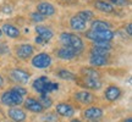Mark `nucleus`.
Segmentation results:
<instances>
[{
  "instance_id": "obj_1",
  "label": "nucleus",
  "mask_w": 132,
  "mask_h": 122,
  "mask_svg": "<svg viewBox=\"0 0 132 122\" xmlns=\"http://www.w3.org/2000/svg\"><path fill=\"white\" fill-rule=\"evenodd\" d=\"M60 40H61L62 45L71 47L72 49H75L76 51H77V54H80V53L85 49L83 40H82L77 34H73V33H69V32L61 33V34H60Z\"/></svg>"
},
{
  "instance_id": "obj_2",
  "label": "nucleus",
  "mask_w": 132,
  "mask_h": 122,
  "mask_svg": "<svg viewBox=\"0 0 132 122\" xmlns=\"http://www.w3.org/2000/svg\"><path fill=\"white\" fill-rule=\"evenodd\" d=\"M86 37L93 40L94 43L97 42H111L114 38V32L110 28L108 29H99V31H93L90 29L86 33Z\"/></svg>"
},
{
  "instance_id": "obj_3",
  "label": "nucleus",
  "mask_w": 132,
  "mask_h": 122,
  "mask_svg": "<svg viewBox=\"0 0 132 122\" xmlns=\"http://www.w3.org/2000/svg\"><path fill=\"white\" fill-rule=\"evenodd\" d=\"M1 103L6 106H15V105H21L23 103V95L19 94L16 90L10 89L6 90L1 95Z\"/></svg>"
},
{
  "instance_id": "obj_4",
  "label": "nucleus",
  "mask_w": 132,
  "mask_h": 122,
  "mask_svg": "<svg viewBox=\"0 0 132 122\" xmlns=\"http://www.w3.org/2000/svg\"><path fill=\"white\" fill-rule=\"evenodd\" d=\"M52 56L48 53H39L32 59V65L36 68H47L52 65Z\"/></svg>"
},
{
  "instance_id": "obj_5",
  "label": "nucleus",
  "mask_w": 132,
  "mask_h": 122,
  "mask_svg": "<svg viewBox=\"0 0 132 122\" xmlns=\"http://www.w3.org/2000/svg\"><path fill=\"white\" fill-rule=\"evenodd\" d=\"M34 53V47L31 45V44H22L20 45L17 49H16V55L19 59H22V60H26L33 55Z\"/></svg>"
},
{
  "instance_id": "obj_6",
  "label": "nucleus",
  "mask_w": 132,
  "mask_h": 122,
  "mask_svg": "<svg viewBox=\"0 0 132 122\" xmlns=\"http://www.w3.org/2000/svg\"><path fill=\"white\" fill-rule=\"evenodd\" d=\"M56 54H57V57L61 59V60H72V59H75L78 55L75 49H72L71 47H66V45L60 48Z\"/></svg>"
},
{
  "instance_id": "obj_7",
  "label": "nucleus",
  "mask_w": 132,
  "mask_h": 122,
  "mask_svg": "<svg viewBox=\"0 0 132 122\" xmlns=\"http://www.w3.org/2000/svg\"><path fill=\"white\" fill-rule=\"evenodd\" d=\"M85 117L89 121H95V120H99V118L103 117V110L100 108H95V106H90V108L86 109L85 112Z\"/></svg>"
},
{
  "instance_id": "obj_8",
  "label": "nucleus",
  "mask_w": 132,
  "mask_h": 122,
  "mask_svg": "<svg viewBox=\"0 0 132 122\" xmlns=\"http://www.w3.org/2000/svg\"><path fill=\"white\" fill-rule=\"evenodd\" d=\"M37 11L40 15H43L44 17H49V16H53V15L55 14V7H54V5L50 4V3L43 1V3H39V4H38Z\"/></svg>"
},
{
  "instance_id": "obj_9",
  "label": "nucleus",
  "mask_w": 132,
  "mask_h": 122,
  "mask_svg": "<svg viewBox=\"0 0 132 122\" xmlns=\"http://www.w3.org/2000/svg\"><path fill=\"white\" fill-rule=\"evenodd\" d=\"M11 77H12V80L19 82V83H27L31 76L28 72L21 70V68H15L11 71Z\"/></svg>"
},
{
  "instance_id": "obj_10",
  "label": "nucleus",
  "mask_w": 132,
  "mask_h": 122,
  "mask_svg": "<svg viewBox=\"0 0 132 122\" xmlns=\"http://www.w3.org/2000/svg\"><path fill=\"white\" fill-rule=\"evenodd\" d=\"M24 108L27 110H29V111H32V112H42L44 110L42 104L33 98H28L24 100Z\"/></svg>"
},
{
  "instance_id": "obj_11",
  "label": "nucleus",
  "mask_w": 132,
  "mask_h": 122,
  "mask_svg": "<svg viewBox=\"0 0 132 122\" xmlns=\"http://www.w3.org/2000/svg\"><path fill=\"white\" fill-rule=\"evenodd\" d=\"M56 112L59 115H61L64 117H71L73 114H75V110L71 106L70 104L67 103H60L56 105Z\"/></svg>"
},
{
  "instance_id": "obj_12",
  "label": "nucleus",
  "mask_w": 132,
  "mask_h": 122,
  "mask_svg": "<svg viewBox=\"0 0 132 122\" xmlns=\"http://www.w3.org/2000/svg\"><path fill=\"white\" fill-rule=\"evenodd\" d=\"M121 95V89L116 85H109L105 90V99L109 101H115L118 100Z\"/></svg>"
},
{
  "instance_id": "obj_13",
  "label": "nucleus",
  "mask_w": 132,
  "mask_h": 122,
  "mask_svg": "<svg viewBox=\"0 0 132 122\" xmlns=\"http://www.w3.org/2000/svg\"><path fill=\"white\" fill-rule=\"evenodd\" d=\"M36 32L38 33V37H40L45 43H48L53 38L54 33L50 28H48L47 26H37L36 27Z\"/></svg>"
},
{
  "instance_id": "obj_14",
  "label": "nucleus",
  "mask_w": 132,
  "mask_h": 122,
  "mask_svg": "<svg viewBox=\"0 0 132 122\" xmlns=\"http://www.w3.org/2000/svg\"><path fill=\"white\" fill-rule=\"evenodd\" d=\"M86 21H83V20L81 19L80 16H77V15H75V16H72L70 20V26L72 29H75V31H77V32H82V31H85L86 29Z\"/></svg>"
},
{
  "instance_id": "obj_15",
  "label": "nucleus",
  "mask_w": 132,
  "mask_h": 122,
  "mask_svg": "<svg viewBox=\"0 0 132 122\" xmlns=\"http://www.w3.org/2000/svg\"><path fill=\"white\" fill-rule=\"evenodd\" d=\"M7 115L11 120H14L15 122H22L26 120V114H24L23 110L21 109H17V108H14V109H10L7 111Z\"/></svg>"
},
{
  "instance_id": "obj_16",
  "label": "nucleus",
  "mask_w": 132,
  "mask_h": 122,
  "mask_svg": "<svg viewBox=\"0 0 132 122\" xmlns=\"http://www.w3.org/2000/svg\"><path fill=\"white\" fill-rule=\"evenodd\" d=\"M75 99L77 101H80L82 104H86V105H88L93 101V94L89 93V92H87V90H82V92H77L75 94Z\"/></svg>"
},
{
  "instance_id": "obj_17",
  "label": "nucleus",
  "mask_w": 132,
  "mask_h": 122,
  "mask_svg": "<svg viewBox=\"0 0 132 122\" xmlns=\"http://www.w3.org/2000/svg\"><path fill=\"white\" fill-rule=\"evenodd\" d=\"M89 62L94 67H103L108 62V57L105 55H98V54H90Z\"/></svg>"
},
{
  "instance_id": "obj_18",
  "label": "nucleus",
  "mask_w": 132,
  "mask_h": 122,
  "mask_svg": "<svg viewBox=\"0 0 132 122\" xmlns=\"http://www.w3.org/2000/svg\"><path fill=\"white\" fill-rule=\"evenodd\" d=\"M1 31H3V33H5L9 38H12V39L19 38V36H20V29L17 28V27H15L14 24L5 23L4 26H3Z\"/></svg>"
},
{
  "instance_id": "obj_19",
  "label": "nucleus",
  "mask_w": 132,
  "mask_h": 122,
  "mask_svg": "<svg viewBox=\"0 0 132 122\" xmlns=\"http://www.w3.org/2000/svg\"><path fill=\"white\" fill-rule=\"evenodd\" d=\"M94 6L97 10L102 11V12H105V14H111V12H114V10H115L113 4L106 3V1H104V0H97Z\"/></svg>"
},
{
  "instance_id": "obj_20",
  "label": "nucleus",
  "mask_w": 132,
  "mask_h": 122,
  "mask_svg": "<svg viewBox=\"0 0 132 122\" xmlns=\"http://www.w3.org/2000/svg\"><path fill=\"white\" fill-rule=\"evenodd\" d=\"M49 80H48V77L45 76H42V77H39L37 80L33 82V88L34 90H37L38 93L40 94H44V89H45V84H47Z\"/></svg>"
},
{
  "instance_id": "obj_21",
  "label": "nucleus",
  "mask_w": 132,
  "mask_h": 122,
  "mask_svg": "<svg viewBox=\"0 0 132 122\" xmlns=\"http://www.w3.org/2000/svg\"><path fill=\"white\" fill-rule=\"evenodd\" d=\"M85 84L87 88H90V89H100V87H102V82L98 80H95V78H87L85 77Z\"/></svg>"
},
{
  "instance_id": "obj_22",
  "label": "nucleus",
  "mask_w": 132,
  "mask_h": 122,
  "mask_svg": "<svg viewBox=\"0 0 132 122\" xmlns=\"http://www.w3.org/2000/svg\"><path fill=\"white\" fill-rule=\"evenodd\" d=\"M110 27V24L106 23L105 21H100V20H97V21H93L92 24H90V29L93 31H99V29H108Z\"/></svg>"
},
{
  "instance_id": "obj_23",
  "label": "nucleus",
  "mask_w": 132,
  "mask_h": 122,
  "mask_svg": "<svg viewBox=\"0 0 132 122\" xmlns=\"http://www.w3.org/2000/svg\"><path fill=\"white\" fill-rule=\"evenodd\" d=\"M57 76H59L61 80H65V81L76 80L75 73H72V72H70V71H67V70H60L59 72H57Z\"/></svg>"
},
{
  "instance_id": "obj_24",
  "label": "nucleus",
  "mask_w": 132,
  "mask_h": 122,
  "mask_svg": "<svg viewBox=\"0 0 132 122\" xmlns=\"http://www.w3.org/2000/svg\"><path fill=\"white\" fill-rule=\"evenodd\" d=\"M82 73L87 78H95V80H98L99 76H100L98 71L94 68H82Z\"/></svg>"
},
{
  "instance_id": "obj_25",
  "label": "nucleus",
  "mask_w": 132,
  "mask_h": 122,
  "mask_svg": "<svg viewBox=\"0 0 132 122\" xmlns=\"http://www.w3.org/2000/svg\"><path fill=\"white\" fill-rule=\"evenodd\" d=\"M77 16H80L83 21L88 22V21H90V20L94 17V14H93L90 10H82V11H80V12L77 14Z\"/></svg>"
},
{
  "instance_id": "obj_26",
  "label": "nucleus",
  "mask_w": 132,
  "mask_h": 122,
  "mask_svg": "<svg viewBox=\"0 0 132 122\" xmlns=\"http://www.w3.org/2000/svg\"><path fill=\"white\" fill-rule=\"evenodd\" d=\"M39 103L42 104V106L44 109H48V108H50L53 105V100L52 98H49L48 97V94H42L40 95V100H39Z\"/></svg>"
},
{
  "instance_id": "obj_27",
  "label": "nucleus",
  "mask_w": 132,
  "mask_h": 122,
  "mask_svg": "<svg viewBox=\"0 0 132 122\" xmlns=\"http://www.w3.org/2000/svg\"><path fill=\"white\" fill-rule=\"evenodd\" d=\"M90 54H98V55H105V56H108L109 50H105L103 48L93 45V47H92V50H90Z\"/></svg>"
},
{
  "instance_id": "obj_28",
  "label": "nucleus",
  "mask_w": 132,
  "mask_h": 122,
  "mask_svg": "<svg viewBox=\"0 0 132 122\" xmlns=\"http://www.w3.org/2000/svg\"><path fill=\"white\" fill-rule=\"evenodd\" d=\"M31 17H32V21H34V22H38V23H39V22H43V21L45 20V17H44L43 15L39 14L38 11H37V12H33V14L31 15Z\"/></svg>"
},
{
  "instance_id": "obj_29",
  "label": "nucleus",
  "mask_w": 132,
  "mask_h": 122,
  "mask_svg": "<svg viewBox=\"0 0 132 122\" xmlns=\"http://www.w3.org/2000/svg\"><path fill=\"white\" fill-rule=\"evenodd\" d=\"M44 121L45 122H57V116L55 114H48L44 116Z\"/></svg>"
},
{
  "instance_id": "obj_30",
  "label": "nucleus",
  "mask_w": 132,
  "mask_h": 122,
  "mask_svg": "<svg viewBox=\"0 0 132 122\" xmlns=\"http://www.w3.org/2000/svg\"><path fill=\"white\" fill-rule=\"evenodd\" d=\"M113 5H116V6H125V5L128 4V0H110Z\"/></svg>"
},
{
  "instance_id": "obj_31",
  "label": "nucleus",
  "mask_w": 132,
  "mask_h": 122,
  "mask_svg": "<svg viewBox=\"0 0 132 122\" xmlns=\"http://www.w3.org/2000/svg\"><path fill=\"white\" fill-rule=\"evenodd\" d=\"M12 89L16 90V92H17L19 94H21V95H26V94H27L26 88H23V87H20V85H16V87H14Z\"/></svg>"
},
{
  "instance_id": "obj_32",
  "label": "nucleus",
  "mask_w": 132,
  "mask_h": 122,
  "mask_svg": "<svg viewBox=\"0 0 132 122\" xmlns=\"http://www.w3.org/2000/svg\"><path fill=\"white\" fill-rule=\"evenodd\" d=\"M7 53H9V47L5 43H0V54L4 55V54H7Z\"/></svg>"
},
{
  "instance_id": "obj_33",
  "label": "nucleus",
  "mask_w": 132,
  "mask_h": 122,
  "mask_svg": "<svg viewBox=\"0 0 132 122\" xmlns=\"http://www.w3.org/2000/svg\"><path fill=\"white\" fill-rule=\"evenodd\" d=\"M126 31H127L128 36H132V24L131 23H128L127 26H126Z\"/></svg>"
},
{
  "instance_id": "obj_34",
  "label": "nucleus",
  "mask_w": 132,
  "mask_h": 122,
  "mask_svg": "<svg viewBox=\"0 0 132 122\" xmlns=\"http://www.w3.org/2000/svg\"><path fill=\"white\" fill-rule=\"evenodd\" d=\"M36 43H38V44H42V45L47 44V43L44 42V40H43V39H42L40 37H37V38H36Z\"/></svg>"
},
{
  "instance_id": "obj_35",
  "label": "nucleus",
  "mask_w": 132,
  "mask_h": 122,
  "mask_svg": "<svg viewBox=\"0 0 132 122\" xmlns=\"http://www.w3.org/2000/svg\"><path fill=\"white\" fill-rule=\"evenodd\" d=\"M4 85V78H3V76L0 75V88Z\"/></svg>"
},
{
  "instance_id": "obj_36",
  "label": "nucleus",
  "mask_w": 132,
  "mask_h": 122,
  "mask_svg": "<svg viewBox=\"0 0 132 122\" xmlns=\"http://www.w3.org/2000/svg\"><path fill=\"white\" fill-rule=\"evenodd\" d=\"M123 122H132V120H131V118H127V120H125Z\"/></svg>"
},
{
  "instance_id": "obj_37",
  "label": "nucleus",
  "mask_w": 132,
  "mask_h": 122,
  "mask_svg": "<svg viewBox=\"0 0 132 122\" xmlns=\"http://www.w3.org/2000/svg\"><path fill=\"white\" fill-rule=\"evenodd\" d=\"M71 122H82V121H80V120H72Z\"/></svg>"
},
{
  "instance_id": "obj_38",
  "label": "nucleus",
  "mask_w": 132,
  "mask_h": 122,
  "mask_svg": "<svg viewBox=\"0 0 132 122\" xmlns=\"http://www.w3.org/2000/svg\"><path fill=\"white\" fill-rule=\"evenodd\" d=\"M3 36V31H1V28H0V37Z\"/></svg>"
}]
</instances>
